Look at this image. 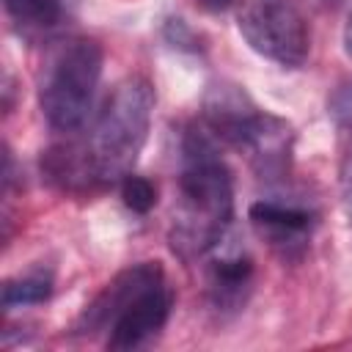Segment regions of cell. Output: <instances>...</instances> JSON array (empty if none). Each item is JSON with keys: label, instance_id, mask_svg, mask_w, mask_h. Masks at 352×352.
<instances>
[{"label": "cell", "instance_id": "cell-1", "mask_svg": "<svg viewBox=\"0 0 352 352\" xmlns=\"http://www.w3.org/2000/svg\"><path fill=\"white\" fill-rule=\"evenodd\" d=\"M234 217V179L204 129L182 138L179 198L168 231L170 250L182 261H195L214 250Z\"/></svg>", "mask_w": 352, "mask_h": 352}, {"label": "cell", "instance_id": "cell-2", "mask_svg": "<svg viewBox=\"0 0 352 352\" xmlns=\"http://www.w3.org/2000/svg\"><path fill=\"white\" fill-rule=\"evenodd\" d=\"M173 308V289L168 286L160 261H140L121 270L85 305L74 330L80 336L107 333V349L129 352L146 346L165 327Z\"/></svg>", "mask_w": 352, "mask_h": 352}, {"label": "cell", "instance_id": "cell-3", "mask_svg": "<svg viewBox=\"0 0 352 352\" xmlns=\"http://www.w3.org/2000/svg\"><path fill=\"white\" fill-rule=\"evenodd\" d=\"M154 102V88L140 74L124 77L104 99L91 126V135L82 143L99 190L121 184V179L132 173L148 140Z\"/></svg>", "mask_w": 352, "mask_h": 352}, {"label": "cell", "instance_id": "cell-4", "mask_svg": "<svg viewBox=\"0 0 352 352\" xmlns=\"http://www.w3.org/2000/svg\"><path fill=\"white\" fill-rule=\"evenodd\" d=\"M102 44L88 36L52 41L38 69V107L55 132H77L94 104L102 77Z\"/></svg>", "mask_w": 352, "mask_h": 352}, {"label": "cell", "instance_id": "cell-5", "mask_svg": "<svg viewBox=\"0 0 352 352\" xmlns=\"http://www.w3.org/2000/svg\"><path fill=\"white\" fill-rule=\"evenodd\" d=\"M204 110L209 126L234 148L248 154L261 179L286 176L294 132L283 118L258 110L236 85L212 88Z\"/></svg>", "mask_w": 352, "mask_h": 352}, {"label": "cell", "instance_id": "cell-6", "mask_svg": "<svg viewBox=\"0 0 352 352\" xmlns=\"http://www.w3.org/2000/svg\"><path fill=\"white\" fill-rule=\"evenodd\" d=\"M236 28L261 58L300 69L311 52V28L297 0H236Z\"/></svg>", "mask_w": 352, "mask_h": 352}, {"label": "cell", "instance_id": "cell-7", "mask_svg": "<svg viewBox=\"0 0 352 352\" xmlns=\"http://www.w3.org/2000/svg\"><path fill=\"white\" fill-rule=\"evenodd\" d=\"M250 223L256 231L280 253V256H300L308 248L311 231L316 226V217L311 209L297 204H283L272 198H261L250 206Z\"/></svg>", "mask_w": 352, "mask_h": 352}, {"label": "cell", "instance_id": "cell-8", "mask_svg": "<svg viewBox=\"0 0 352 352\" xmlns=\"http://www.w3.org/2000/svg\"><path fill=\"white\" fill-rule=\"evenodd\" d=\"M256 264L248 253L234 250L212 261L209 267V297L217 311H239L250 294Z\"/></svg>", "mask_w": 352, "mask_h": 352}, {"label": "cell", "instance_id": "cell-9", "mask_svg": "<svg viewBox=\"0 0 352 352\" xmlns=\"http://www.w3.org/2000/svg\"><path fill=\"white\" fill-rule=\"evenodd\" d=\"M327 113L341 132V157H338V192L344 212L352 217V82H341L330 102Z\"/></svg>", "mask_w": 352, "mask_h": 352}, {"label": "cell", "instance_id": "cell-10", "mask_svg": "<svg viewBox=\"0 0 352 352\" xmlns=\"http://www.w3.org/2000/svg\"><path fill=\"white\" fill-rule=\"evenodd\" d=\"M3 6H6L11 25L25 38H36V36L52 30L63 14L60 0H3Z\"/></svg>", "mask_w": 352, "mask_h": 352}, {"label": "cell", "instance_id": "cell-11", "mask_svg": "<svg viewBox=\"0 0 352 352\" xmlns=\"http://www.w3.org/2000/svg\"><path fill=\"white\" fill-rule=\"evenodd\" d=\"M50 294H52V278L44 272H28L3 283V308L14 311L25 305H38L50 300Z\"/></svg>", "mask_w": 352, "mask_h": 352}, {"label": "cell", "instance_id": "cell-12", "mask_svg": "<svg viewBox=\"0 0 352 352\" xmlns=\"http://www.w3.org/2000/svg\"><path fill=\"white\" fill-rule=\"evenodd\" d=\"M118 187H121V198H124V206L126 209H132L138 214H146V212L154 209V204H157V187L146 176L129 173V176L121 179Z\"/></svg>", "mask_w": 352, "mask_h": 352}, {"label": "cell", "instance_id": "cell-13", "mask_svg": "<svg viewBox=\"0 0 352 352\" xmlns=\"http://www.w3.org/2000/svg\"><path fill=\"white\" fill-rule=\"evenodd\" d=\"M204 11H212V14H220V11H226V8H231V6H236V0H195Z\"/></svg>", "mask_w": 352, "mask_h": 352}, {"label": "cell", "instance_id": "cell-14", "mask_svg": "<svg viewBox=\"0 0 352 352\" xmlns=\"http://www.w3.org/2000/svg\"><path fill=\"white\" fill-rule=\"evenodd\" d=\"M344 50H346V55L352 58V14H349V19H346V25H344Z\"/></svg>", "mask_w": 352, "mask_h": 352}]
</instances>
